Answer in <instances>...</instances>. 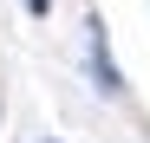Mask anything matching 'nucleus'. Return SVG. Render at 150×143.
Listing matches in <instances>:
<instances>
[{
  "label": "nucleus",
  "mask_w": 150,
  "mask_h": 143,
  "mask_svg": "<svg viewBox=\"0 0 150 143\" xmlns=\"http://www.w3.org/2000/svg\"><path fill=\"white\" fill-rule=\"evenodd\" d=\"M26 13H33V20H39V13H52V0H26Z\"/></svg>",
  "instance_id": "2"
},
{
  "label": "nucleus",
  "mask_w": 150,
  "mask_h": 143,
  "mask_svg": "<svg viewBox=\"0 0 150 143\" xmlns=\"http://www.w3.org/2000/svg\"><path fill=\"white\" fill-rule=\"evenodd\" d=\"M91 72H98V91H105V98H117V91H124V72H117L111 46H105V26H91Z\"/></svg>",
  "instance_id": "1"
}]
</instances>
